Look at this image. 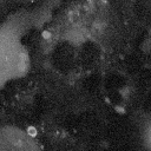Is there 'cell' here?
I'll use <instances>...</instances> for the list:
<instances>
[{"mask_svg": "<svg viewBox=\"0 0 151 151\" xmlns=\"http://www.w3.org/2000/svg\"><path fill=\"white\" fill-rule=\"evenodd\" d=\"M21 59L19 42L8 33H0V87L19 73Z\"/></svg>", "mask_w": 151, "mask_h": 151, "instance_id": "6da1fadb", "label": "cell"}]
</instances>
